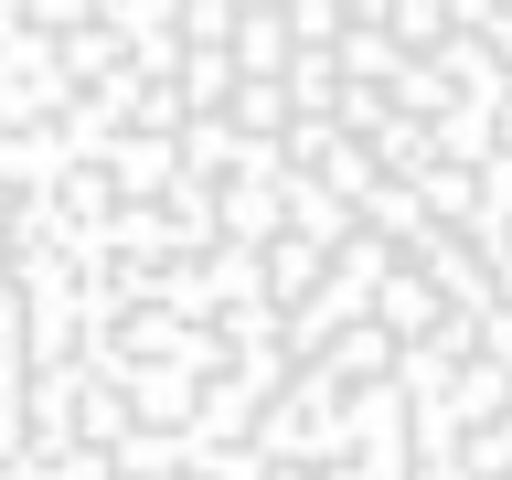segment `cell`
<instances>
[{"label": "cell", "instance_id": "obj_1", "mask_svg": "<svg viewBox=\"0 0 512 480\" xmlns=\"http://www.w3.org/2000/svg\"><path fill=\"white\" fill-rule=\"evenodd\" d=\"M224 64H235L246 86H278V75H288V22H278V0H235V43H224Z\"/></svg>", "mask_w": 512, "mask_h": 480}, {"label": "cell", "instance_id": "obj_4", "mask_svg": "<svg viewBox=\"0 0 512 480\" xmlns=\"http://www.w3.org/2000/svg\"><path fill=\"white\" fill-rule=\"evenodd\" d=\"M171 32H182V54H224L235 43V0H171Z\"/></svg>", "mask_w": 512, "mask_h": 480}, {"label": "cell", "instance_id": "obj_3", "mask_svg": "<svg viewBox=\"0 0 512 480\" xmlns=\"http://www.w3.org/2000/svg\"><path fill=\"white\" fill-rule=\"evenodd\" d=\"M278 96H288V118H331V107H342V64L331 54H288Z\"/></svg>", "mask_w": 512, "mask_h": 480}, {"label": "cell", "instance_id": "obj_2", "mask_svg": "<svg viewBox=\"0 0 512 480\" xmlns=\"http://www.w3.org/2000/svg\"><path fill=\"white\" fill-rule=\"evenodd\" d=\"M352 224H363V214H352L342 192H320V182H288V235H299V246H320V256H331V246H352Z\"/></svg>", "mask_w": 512, "mask_h": 480}]
</instances>
